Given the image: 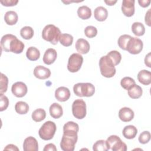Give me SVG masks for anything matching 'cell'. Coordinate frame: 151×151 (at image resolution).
Listing matches in <instances>:
<instances>
[{
  "label": "cell",
  "instance_id": "31",
  "mask_svg": "<svg viewBox=\"0 0 151 151\" xmlns=\"http://www.w3.org/2000/svg\"><path fill=\"white\" fill-rule=\"evenodd\" d=\"M59 41L63 46L69 47L73 44V37L69 34H61Z\"/></svg>",
  "mask_w": 151,
  "mask_h": 151
},
{
  "label": "cell",
  "instance_id": "19",
  "mask_svg": "<svg viewBox=\"0 0 151 151\" xmlns=\"http://www.w3.org/2000/svg\"><path fill=\"white\" fill-rule=\"evenodd\" d=\"M137 80L143 85L147 86L151 83V73L146 70H142L137 74Z\"/></svg>",
  "mask_w": 151,
  "mask_h": 151
},
{
  "label": "cell",
  "instance_id": "17",
  "mask_svg": "<svg viewBox=\"0 0 151 151\" xmlns=\"http://www.w3.org/2000/svg\"><path fill=\"white\" fill-rule=\"evenodd\" d=\"M75 47L77 52L81 54L88 53L90 48L89 42L83 38L78 39L76 42Z\"/></svg>",
  "mask_w": 151,
  "mask_h": 151
},
{
  "label": "cell",
  "instance_id": "37",
  "mask_svg": "<svg viewBox=\"0 0 151 151\" xmlns=\"http://www.w3.org/2000/svg\"><path fill=\"white\" fill-rule=\"evenodd\" d=\"M8 77L4 74L3 73H1V80H0V93H5L8 88Z\"/></svg>",
  "mask_w": 151,
  "mask_h": 151
},
{
  "label": "cell",
  "instance_id": "33",
  "mask_svg": "<svg viewBox=\"0 0 151 151\" xmlns=\"http://www.w3.org/2000/svg\"><path fill=\"white\" fill-rule=\"evenodd\" d=\"M79 130V126L77 123L69 121L64 124L63 126V132H76L78 133Z\"/></svg>",
  "mask_w": 151,
  "mask_h": 151
},
{
  "label": "cell",
  "instance_id": "44",
  "mask_svg": "<svg viewBox=\"0 0 151 151\" xmlns=\"http://www.w3.org/2000/svg\"><path fill=\"white\" fill-rule=\"evenodd\" d=\"M150 9H149L148 11H147V12L146 13V15H145V22L146 24L148 25V26H150L151 24H150Z\"/></svg>",
  "mask_w": 151,
  "mask_h": 151
},
{
  "label": "cell",
  "instance_id": "21",
  "mask_svg": "<svg viewBox=\"0 0 151 151\" xmlns=\"http://www.w3.org/2000/svg\"><path fill=\"white\" fill-rule=\"evenodd\" d=\"M94 16L96 20L99 21H104L108 16V12L106 8L99 6L97 7L94 11Z\"/></svg>",
  "mask_w": 151,
  "mask_h": 151
},
{
  "label": "cell",
  "instance_id": "5",
  "mask_svg": "<svg viewBox=\"0 0 151 151\" xmlns=\"http://www.w3.org/2000/svg\"><path fill=\"white\" fill-rule=\"evenodd\" d=\"M74 94L78 97H91L95 92V87L90 83H78L73 87Z\"/></svg>",
  "mask_w": 151,
  "mask_h": 151
},
{
  "label": "cell",
  "instance_id": "41",
  "mask_svg": "<svg viewBox=\"0 0 151 151\" xmlns=\"http://www.w3.org/2000/svg\"><path fill=\"white\" fill-rule=\"evenodd\" d=\"M0 2L2 5L5 6H12L16 5L18 2V0H1Z\"/></svg>",
  "mask_w": 151,
  "mask_h": 151
},
{
  "label": "cell",
  "instance_id": "20",
  "mask_svg": "<svg viewBox=\"0 0 151 151\" xmlns=\"http://www.w3.org/2000/svg\"><path fill=\"white\" fill-rule=\"evenodd\" d=\"M50 116L54 119H58L63 116V110L61 105L57 103H52L49 109Z\"/></svg>",
  "mask_w": 151,
  "mask_h": 151
},
{
  "label": "cell",
  "instance_id": "4",
  "mask_svg": "<svg viewBox=\"0 0 151 151\" xmlns=\"http://www.w3.org/2000/svg\"><path fill=\"white\" fill-rule=\"evenodd\" d=\"M99 67L101 75L106 78H111L116 74V68L107 55L103 56L100 58L99 60Z\"/></svg>",
  "mask_w": 151,
  "mask_h": 151
},
{
  "label": "cell",
  "instance_id": "8",
  "mask_svg": "<svg viewBox=\"0 0 151 151\" xmlns=\"http://www.w3.org/2000/svg\"><path fill=\"white\" fill-rule=\"evenodd\" d=\"M72 113L77 119H83L86 116V104L83 99H76L72 104Z\"/></svg>",
  "mask_w": 151,
  "mask_h": 151
},
{
  "label": "cell",
  "instance_id": "6",
  "mask_svg": "<svg viewBox=\"0 0 151 151\" xmlns=\"http://www.w3.org/2000/svg\"><path fill=\"white\" fill-rule=\"evenodd\" d=\"M56 125L52 121L45 122L40 127L38 131L40 137L44 140H49L52 139L56 132Z\"/></svg>",
  "mask_w": 151,
  "mask_h": 151
},
{
  "label": "cell",
  "instance_id": "47",
  "mask_svg": "<svg viewBox=\"0 0 151 151\" xmlns=\"http://www.w3.org/2000/svg\"><path fill=\"white\" fill-rule=\"evenodd\" d=\"M104 2L107 5L111 6V5H114L117 2V1L116 0H115V1H104Z\"/></svg>",
  "mask_w": 151,
  "mask_h": 151
},
{
  "label": "cell",
  "instance_id": "22",
  "mask_svg": "<svg viewBox=\"0 0 151 151\" xmlns=\"http://www.w3.org/2000/svg\"><path fill=\"white\" fill-rule=\"evenodd\" d=\"M137 133V128L133 125H128L124 127L122 131L123 136L127 139H132L134 138Z\"/></svg>",
  "mask_w": 151,
  "mask_h": 151
},
{
  "label": "cell",
  "instance_id": "46",
  "mask_svg": "<svg viewBox=\"0 0 151 151\" xmlns=\"http://www.w3.org/2000/svg\"><path fill=\"white\" fill-rule=\"evenodd\" d=\"M145 64L148 67H149V68L151 67V65H150V52H149L146 55V57L145 58Z\"/></svg>",
  "mask_w": 151,
  "mask_h": 151
},
{
  "label": "cell",
  "instance_id": "13",
  "mask_svg": "<svg viewBox=\"0 0 151 151\" xmlns=\"http://www.w3.org/2000/svg\"><path fill=\"white\" fill-rule=\"evenodd\" d=\"M23 149L24 151H38V143L37 139L32 136L25 138L23 143Z\"/></svg>",
  "mask_w": 151,
  "mask_h": 151
},
{
  "label": "cell",
  "instance_id": "38",
  "mask_svg": "<svg viewBox=\"0 0 151 151\" xmlns=\"http://www.w3.org/2000/svg\"><path fill=\"white\" fill-rule=\"evenodd\" d=\"M84 34L88 38H93L97 34V29L95 27L89 25L86 27L84 29Z\"/></svg>",
  "mask_w": 151,
  "mask_h": 151
},
{
  "label": "cell",
  "instance_id": "43",
  "mask_svg": "<svg viewBox=\"0 0 151 151\" xmlns=\"http://www.w3.org/2000/svg\"><path fill=\"white\" fill-rule=\"evenodd\" d=\"M138 3L139 4L140 6L143 8H146L149 6L150 4V0H139Z\"/></svg>",
  "mask_w": 151,
  "mask_h": 151
},
{
  "label": "cell",
  "instance_id": "11",
  "mask_svg": "<svg viewBox=\"0 0 151 151\" xmlns=\"http://www.w3.org/2000/svg\"><path fill=\"white\" fill-rule=\"evenodd\" d=\"M12 94L17 97H22L27 93L28 88L27 85L22 81H17L12 84L11 87Z\"/></svg>",
  "mask_w": 151,
  "mask_h": 151
},
{
  "label": "cell",
  "instance_id": "32",
  "mask_svg": "<svg viewBox=\"0 0 151 151\" xmlns=\"http://www.w3.org/2000/svg\"><path fill=\"white\" fill-rule=\"evenodd\" d=\"M20 35L25 40H30L34 35V30L31 27H24L20 30Z\"/></svg>",
  "mask_w": 151,
  "mask_h": 151
},
{
  "label": "cell",
  "instance_id": "14",
  "mask_svg": "<svg viewBox=\"0 0 151 151\" xmlns=\"http://www.w3.org/2000/svg\"><path fill=\"white\" fill-rule=\"evenodd\" d=\"M34 75L38 79L45 80L50 77L51 71L49 68L42 65H38L34 69Z\"/></svg>",
  "mask_w": 151,
  "mask_h": 151
},
{
  "label": "cell",
  "instance_id": "35",
  "mask_svg": "<svg viewBox=\"0 0 151 151\" xmlns=\"http://www.w3.org/2000/svg\"><path fill=\"white\" fill-rule=\"evenodd\" d=\"M134 84H136L135 81L133 78L130 77H124L120 81L121 86L125 90H128Z\"/></svg>",
  "mask_w": 151,
  "mask_h": 151
},
{
  "label": "cell",
  "instance_id": "45",
  "mask_svg": "<svg viewBox=\"0 0 151 151\" xmlns=\"http://www.w3.org/2000/svg\"><path fill=\"white\" fill-rule=\"evenodd\" d=\"M4 150H12V151H15V150H17V151H18L19 150V149L14 145H12V144H9V145H8L7 146H6V147L4 148Z\"/></svg>",
  "mask_w": 151,
  "mask_h": 151
},
{
  "label": "cell",
  "instance_id": "28",
  "mask_svg": "<svg viewBox=\"0 0 151 151\" xmlns=\"http://www.w3.org/2000/svg\"><path fill=\"white\" fill-rule=\"evenodd\" d=\"M32 119L36 122H40L43 120L46 117V112L43 109H37L35 110L31 115Z\"/></svg>",
  "mask_w": 151,
  "mask_h": 151
},
{
  "label": "cell",
  "instance_id": "15",
  "mask_svg": "<svg viewBox=\"0 0 151 151\" xmlns=\"http://www.w3.org/2000/svg\"><path fill=\"white\" fill-rule=\"evenodd\" d=\"M70 97V91L67 87H60L55 91V97L59 101H65L69 99Z\"/></svg>",
  "mask_w": 151,
  "mask_h": 151
},
{
  "label": "cell",
  "instance_id": "16",
  "mask_svg": "<svg viewBox=\"0 0 151 151\" xmlns=\"http://www.w3.org/2000/svg\"><path fill=\"white\" fill-rule=\"evenodd\" d=\"M134 116V113L132 109L127 107H123L119 111V117L124 122L131 121L133 119Z\"/></svg>",
  "mask_w": 151,
  "mask_h": 151
},
{
  "label": "cell",
  "instance_id": "29",
  "mask_svg": "<svg viewBox=\"0 0 151 151\" xmlns=\"http://www.w3.org/2000/svg\"><path fill=\"white\" fill-rule=\"evenodd\" d=\"M15 110L19 114H25L29 110V106L25 101H19L15 105Z\"/></svg>",
  "mask_w": 151,
  "mask_h": 151
},
{
  "label": "cell",
  "instance_id": "2",
  "mask_svg": "<svg viewBox=\"0 0 151 151\" xmlns=\"http://www.w3.org/2000/svg\"><path fill=\"white\" fill-rule=\"evenodd\" d=\"M61 34L60 29L52 24L47 25L42 31V38L53 45L58 43Z\"/></svg>",
  "mask_w": 151,
  "mask_h": 151
},
{
  "label": "cell",
  "instance_id": "36",
  "mask_svg": "<svg viewBox=\"0 0 151 151\" xmlns=\"http://www.w3.org/2000/svg\"><path fill=\"white\" fill-rule=\"evenodd\" d=\"M93 149L94 151H107V149L106 145V141L104 140H97L93 145Z\"/></svg>",
  "mask_w": 151,
  "mask_h": 151
},
{
  "label": "cell",
  "instance_id": "42",
  "mask_svg": "<svg viewBox=\"0 0 151 151\" xmlns=\"http://www.w3.org/2000/svg\"><path fill=\"white\" fill-rule=\"evenodd\" d=\"M44 151H57V148L53 143H49L45 146L43 149Z\"/></svg>",
  "mask_w": 151,
  "mask_h": 151
},
{
  "label": "cell",
  "instance_id": "34",
  "mask_svg": "<svg viewBox=\"0 0 151 151\" xmlns=\"http://www.w3.org/2000/svg\"><path fill=\"white\" fill-rule=\"evenodd\" d=\"M132 37L127 34H123L119 37L117 43L119 47L124 50H126V45L127 44V42Z\"/></svg>",
  "mask_w": 151,
  "mask_h": 151
},
{
  "label": "cell",
  "instance_id": "40",
  "mask_svg": "<svg viewBox=\"0 0 151 151\" xmlns=\"http://www.w3.org/2000/svg\"><path fill=\"white\" fill-rule=\"evenodd\" d=\"M150 140V133L149 131H144L139 136V142L142 144H146Z\"/></svg>",
  "mask_w": 151,
  "mask_h": 151
},
{
  "label": "cell",
  "instance_id": "23",
  "mask_svg": "<svg viewBox=\"0 0 151 151\" xmlns=\"http://www.w3.org/2000/svg\"><path fill=\"white\" fill-rule=\"evenodd\" d=\"M127 90L129 97L133 99L140 97L143 93V90L142 87L136 84L131 86Z\"/></svg>",
  "mask_w": 151,
  "mask_h": 151
},
{
  "label": "cell",
  "instance_id": "39",
  "mask_svg": "<svg viewBox=\"0 0 151 151\" xmlns=\"http://www.w3.org/2000/svg\"><path fill=\"white\" fill-rule=\"evenodd\" d=\"M9 105V100L8 97L3 94V93H0V111H2L6 110Z\"/></svg>",
  "mask_w": 151,
  "mask_h": 151
},
{
  "label": "cell",
  "instance_id": "7",
  "mask_svg": "<svg viewBox=\"0 0 151 151\" xmlns=\"http://www.w3.org/2000/svg\"><path fill=\"white\" fill-rule=\"evenodd\" d=\"M106 147L108 150L113 151H126L127 150V145L121 139L116 135L110 136L106 141Z\"/></svg>",
  "mask_w": 151,
  "mask_h": 151
},
{
  "label": "cell",
  "instance_id": "24",
  "mask_svg": "<svg viewBox=\"0 0 151 151\" xmlns=\"http://www.w3.org/2000/svg\"><path fill=\"white\" fill-rule=\"evenodd\" d=\"M18 15L16 12L14 11H7L4 15V20L5 22L9 25L15 24L18 21Z\"/></svg>",
  "mask_w": 151,
  "mask_h": 151
},
{
  "label": "cell",
  "instance_id": "18",
  "mask_svg": "<svg viewBox=\"0 0 151 151\" xmlns=\"http://www.w3.org/2000/svg\"><path fill=\"white\" fill-rule=\"evenodd\" d=\"M57 53L54 48H48L44 52L43 56V61L45 64L50 65L52 64L56 60Z\"/></svg>",
  "mask_w": 151,
  "mask_h": 151
},
{
  "label": "cell",
  "instance_id": "27",
  "mask_svg": "<svg viewBox=\"0 0 151 151\" xmlns=\"http://www.w3.org/2000/svg\"><path fill=\"white\" fill-rule=\"evenodd\" d=\"M132 32L136 36L143 35L145 33V28L144 25L140 22H134L132 25Z\"/></svg>",
  "mask_w": 151,
  "mask_h": 151
},
{
  "label": "cell",
  "instance_id": "9",
  "mask_svg": "<svg viewBox=\"0 0 151 151\" xmlns=\"http://www.w3.org/2000/svg\"><path fill=\"white\" fill-rule=\"evenodd\" d=\"M83 62V56L78 53L72 54L68 60L67 69L71 73L77 72L82 65Z\"/></svg>",
  "mask_w": 151,
  "mask_h": 151
},
{
  "label": "cell",
  "instance_id": "26",
  "mask_svg": "<svg viewBox=\"0 0 151 151\" xmlns=\"http://www.w3.org/2000/svg\"><path fill=\"white\" fill-rule=\"evenodd\" d=\"M26 56L30 61H36L40 57V52L36 47H30L27 50Z\"/></svg>",
  "mask_w": 151,
  "mask_h": 151
},
{
  "label": "cell",
  "instance_id": "30",
  "mask_svg": "<svg viewBox=\"0 0 151 151\" xmlns=\"http://www.w3.org/2000/svg\"><path fill=\"white\" fill-rule=\"evenodd\" d=\"M107 56L110 58L114 66L118 65L122 60L121 54L116 50H113L109 52Z\"/></svg>",
  "mask_w": 151,
  "mask_h": 151
},
{
  "label": "cell",
  "instance_id": "12",
  "mask_svg": "<svg viewBox=\"0 0 151 151\" xmlns=\"http://www.w3.org/2000/svg\"><path fill=\"white\" fill-rule=\"evenodd\" d=\"M134 0H123L122 5V11L123 14L127 17H130L134 14Z\"/></svg>",
  "mask_w": 151,
  "mask_h": 151
},
{
  "label": "cell",
  "instance_id": "1",
  "mask_svg": "<svg viewBox=\"0 0 151 151\" xmlns=\"http://www.w3.org/2000/svg\"><path fill=\"white\" fill-rule=\"evenodd\" d=\"M1 47L6 52H12L15 54L21 53L24 49V44L12 34H5L1 38Z\"/></svg>",
  "mask_w": 151,
  "mask_h": 151
},
{
  "label": "cell",
  "instance_id": "3",
  "mask_svg": "<svg viewBox=\"0 0 151 151\" xmlns=\"http://www.w3.org/2000/svg\"><path fill=\"white\" fill-rule=\"evenodd\" d=\"M77 139V133L63 132L60 142V147L64 151H73Z\"/></svg>",
  "mask_w": 151,
  "mask_h": 151
},
{
  "label": "cell",
  "instance_id": "10",
  "mask_svg": "<svg viewBox=\"0 0 151 151\" xmlns=\"http://www.w3.org/2000/svg\"><path fill=\"white\" fill-rule=\"evenodd\" d=\"M143 47V42L140 38L132 37L126 45V50L130 54H137L142 51Z\"/></svg>",
  "mask_w": 151,
  "mask_h": 151
},
{
  "label": "cell",
  "instance_id": "25",
  "mask_svg": "<svg viewBox=\"0 0 151 151\" xmlns=\"http://www.w3.org/2000/svg\"><path fill=\"white\" fill-rule=\"evenodd\" d=\"M77 15L82 19H87L91 16V10L87 6L83 5L78 8Z\"/></svg>",
  "mask_w": 151,
  "mask_h": 151
}]
</instances>
